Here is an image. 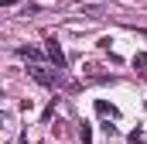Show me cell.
Listing matches in <instances>:
<instances>
[{
	"mask_svg": "<svg viewBox=\"0 0 147 144\" xmlns=\"http://www.w3.org/2000/svg\"><path fill=\"white\" fill-rule=\"evenodd\" d=\"M134 72L147 75V52H137V55H134Z\"/></svg>",
	"mask_w": 147,
	"mask_h": 144,
	"instance_id": "3957f363",
	"label": "cell"
},
{
	"mask_svg": "<svg viewBox=\"0 0 147 144\" xmlns=\"http://www.w3.org/2000/svg\"><path fill=\"white\" fill-rule=\"evenodd\" d=\"M45 55H48V62H51L55 69H65V52H62V45H58L55 35L45 38Z\"/></svg>",
	"mask_w": 147,
	"mask_h": 144,
	"instance_id": "7a4b0ae2",
	"label": "cell"
},
{
	"mask_svg": "<svg viewBox=\"0 0 147 144\" xmlns=\"http://www.w3.org/2000/svg\"><path fill=\"white\" fill-rule=\"evenodd\" d=\"M17 55H21V58H28V62H38V58H41V52H38V48H17Z\"/></svg>",
	"mask_w": 147,
	"mask_h": 144,
	"instance_id": "277c9868",
	"label": "cell"
},
{
	"mask_svg": "<svg viewBox=\"0 0 147 144\" xmlns=\"http://www.w3.org/2000/svg\"><path fill=\"white\" fill-rule=\"evenodd\" d=\"M31 79L34 82H41V86H48V89H55V86H65V75H62V69H45V65H31Z\"/></svg>",
	"mask_w": 147,
	"mask_h": 144,
	"instance_id": "6da1fadb",
	"label": "cell"
},
{
	"mask_svg": "<svg viewBox=\"0 0 147 144\" xmlns=\"http://www.w3.org/2000/svg\"><path fill=\"white\" fill-rule=\"evenodd\" d=\"M137 35H140V38H147V28H140V31H137Z\"/></svg>",
	"mask_w": 147,
	"mask_h": 144,
	"instance_id": "5b68a950",
	"label": "cell"
}]
</instances>
